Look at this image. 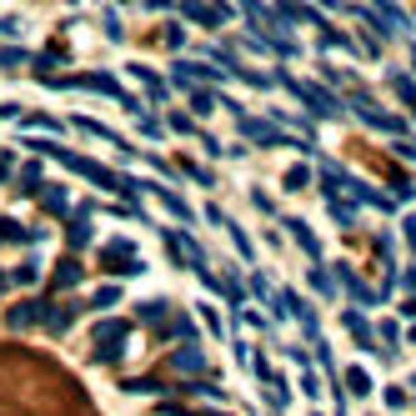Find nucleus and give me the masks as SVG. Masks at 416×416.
<instances>
[{"instance_id": "obj_1", "label": "nucleus", "mask_w": 416, "mask_h": 416, "mask_svg": "<svg viewBox=\"0 0 416 416\" xmlns=\"http://www.w3.org/2000/svg\"><path fill=\"white\" fill-rule=\"evenodd\" d=\"M126 336H131L126 321H100V331H96V362H115Z\"/></svg>"}, {"instance_id": "obj_2", "label": "nucleus", "mask_w": 416, "mask_h": 416, "mask_svg": "<svg viewBox=\"0 0 416 416\" xmlns=\"http://www.w3.org/2000/svg\"><path fill=\"white\" fill-rule=\"evenodd\" d=\"M296 86V96H301V100H311V110H321V115H336V100L321 91V86H311V81H291Z\"/></svg>"}, {"instance_id": "obj_3", "label": "nucleus", "mask_w": 416, "mask_h": 416, "mask_svg": "<svg viewBox=\"0 0 416 416\" xmlns=\"http://www.w3.org/2000/svg\"><path fill=\"white\" fill-rule=\"evenodd\" d=\"M171 362L181 366V371H201V366H206V362H201V351H196V341H191V346H181V351L171 356Z\"/></svg>"}, {"instance_id": "obj_4", "label": "nucleus", "mask_w": 416, "mask_h": 416, "mask_svg": "<svg viewBox=\"0 0 416 416\" xmlns=\"http://www.w3.org/2000/svg\"><path fill=\"white\" fill-rule=\"evenodd\" d=\"M171 251L181 256V261H196V266L206 261V256H201V246H196V241H186V236H171Z\"/></svg>"}, {"instance_id": "obj_5", "label": "nucleus", "mask_w": 416, "mask_h": 416, "mask_svg": "<svg viewBox=\"0 0 416 416\" xmlns=\"http://www.w3.org/2000/svg\"><path fill=\"white\" fill-rule=\"evenodd\" d=\"M186 21H201V25H221V21H226V11H216V6H186Z\"/></svg>"}, {"instance_id": "obj_6", "label": "nucleus", "mask_w": 416, "mask_h": 416, "mask_svg": "<svg viewBox=\"0 0 416 416\" xmlns=\"http://www.w3.org/2000/svg\"><path fill=\"white\" fill-rule=\"evenodd\" d=\"M341 286H346V291H351V296H356V301H362V306H371V301H376V296H371V291H366L362 281H356V276H351L346 266H341Z\"/></svg>"}, {"instance_id": "obj_7", "label": "nucleus", "mask_w": 416, "mask_h": 416, "mask_svg": "<svg viewBox=\"0 0 416 416\" xmlns=\"http://www.w3.org/2000/svg\"><path fill=\"white\" fill-rule=\"evenodd\" d=\"M241 131H246V136H256V141H266V146H281V136H276L266 121H241Z\"/></svg>"}, {"instance_id": "obj_8", "label": "nucleus", "mask_w": 416, "mask_h": 416, "mask_svg": "<svg viewBox=\"0 0 416 416\" xmlns=\"http://www.w3.org/2000/svg\"><path fill=\"white\" fill-rule=\"evenodd\" d=\"M71 321H76V306H55V311H45V326H50V331H66Z\"/></svg>"}, {"instance_id": "obj_9", "label": "nucleus", "mask_w": 416, "mask_h": 416, "mask_svg": "<svg viewBox=\"0 0 416 416\" xmlns=\"http://www.w3.org/2000/svg\"><path fill=\"white\" fill-rule=\"evenodd\" d=\"M346 386H351V396H366V391H371V376H366L362 366H351V371H346Z\"/></svg>"}, {"instance_id": "obj_10", "label": "nucleus", "mask_w": 416, "mask_h": 416, "mask_svg": "<svg viewBox=\"0 0 416 416\" xmlns=\"http://www.w3.org/2000/svg\"><path fill=\"white\" fill-rule=\"evenodd\" d=\"M346 326H351V336L362 341V346H371V326H366L362 316H356V311H346ZM371 351H376V346H371Z\"/></svg>"}, {"instance_id": "obj_11", "label": "nucleus", "mask_w": 416, "mask_h": 416, "mask_svg": "<svg viewBox=\"0 0 416 416\" xmlns=\"http://www.w3.org/2000/svg\"><path fill=\"white\" fill-rule=\"evenodd\" d=\"M76 281H81V266H76V261H61V266H55V286H61V291L76 286Z\"/></svg>"}, {"instance_id": "obj_12", "label": "nucleus", "mask_w": 416, "mask_h": 416, "mask_svg": "<svg viewBox=\"0 0 416 416\" xmlns=\"http://www.w3.org/2000/svg\"><path fill=\"white\" fill-rule=\"evenodd\" d=\"M286 226H291V236H296V241H301V246H306V251H311V256H316V251H321V246H316V236H311V231H306V221H286Z\"/></svg>"}, {"instance_id": "obj_13", "label": "nucleus", "mask_w": 416, "mask_h": 416, "mask_svg": "<svg viewBox=\"0 0 416 416\" xmlns=\"http://www.w3.org/2000/svg\"><path fill=\"white\" fill-rule=\"evenodd\" d=\"M286 186H291V191H306V186H311V171H306V166L286 171Z\"/></svg>"}, {"instance_id": "obj_14", "label": "nucleus", "mask_w": 416, "mask_h": 416, "mask_svg": "<svg viewBox=\"0 0 416 416\" xmlns=\"http://www.w3.org/2000/svg\"><path fill=\"white\" fill-rule=\"evenodd\" d=\"M40 316V301H25L21 311H11V326H25V321H35Z\"/></svg>"}, {"instance_id": "obj_15", "label": "nucleus", "mask_w": 416, "mask_h": 416, "mask_svg": "<svg viewBox=\"0 0 416 416\" xmlns=\"http://www.w3.org/2000/svg\"><path fill=\"white\" fill-rule=\"evenodd\" d=\"M66 241H71V246H86V241H91V226H86V221H71Z\"/></svg>"}, {"instance_id": "obj_16", "label": "nucleus", "mask_w": 416, "mask_h": 416, "mask_svg": "<svg viewBox=\"0 0 416 416\" xmlns=\"http://www.w3.org/2000/svg\"><path fill=\"white\" fill-rule=\"evenodd\" d=\"M115 301H121V291H115V286H100L91 306H100V311H105V306H115Z\"/></svg>"}, {"instance_id": "obj_17", "label": "nucleus", "mask_w": 416, "mask_h": 416, "mask_svg": "<svg viewBox=\"0 0 416 416\" xmlns=\"http://www.w3.org/2000/svg\"><path fill=\"white\" fill-rule=\"evenodd\" d=\"M131 76H136V81H146V91H151V96H161V91H166V86H161V81H156L146 66H131Z\"/></svg>"}, {"instance_id": "obj_18", "label": "nucleus", "mask_w": 416, "mask_h": 416, "mask_svg": "<svg viewBox=\"0 0 416 416\" xmlns=\"http://www.w3.org/2000/svg\"><path fill=\"white\" fill-rule=\"evenodd\" d=\"M191 105H196L201 115H211V110H216V96H211V91H196V96H191Z\"/></svg>"}, {"instance_id": "obj_19", "label": "nucleus", "mask_w": 416, "mask_h": 416, "mask_svg": "<svg viewBox=\"0 0 416 416\" xmlns=\"http://www.w3.org/2000/svg\"><path fill=\"white\" fill-rule=\"evenodd\" d=\"M331 216H336V221H341V226H351V221H356V211H351V206H346V201H331Z\"/></svg>"}, {"instance_id": "obj_20", "label": "nucleus", "mask_w": 416, "mask_h": 416, "mask_svg": "<svg viewBox=\"0 0 416 416\" xmlns=\"http://www.w3.org/2000/svg\"><path fill=\"white\" fill-rule=\"evenodd\" d=\"M141 316H146V321H161V316H166V301H146Z\"/></svg>"}, {"instance_id": "obj_21", "label": "nucleus", "mask_w": 416, "mask_h": 416, "mask_svg": "<svg viewBox=\"0 0 416 416\" xmlns=\"http://www.w3.org/2000/svg\"><path fill=\"white\" fill-rule=\"evenodd\" d=\"M45 211H66V191H45Z\"/></svg>"}, {"instance_id": "obj_22", "label": "nucleus", "mask_w": 416, "mask_h": 416, "mask_svg": "<svg viewBox=\"0 0 416 416\" xmlns=\"http://www.w3.org/2000/svg\"><path fill=\"white\" fill-rule=\"evenodd\" d=\"M391 91H396V96H406V100H411V96H416V91H411V81H406V76H391Z\"/></svg>"}, {"instance_id": "obj_23", "label": "nucleus", "mask_w": 416, "mask_h": 416, "mask_svg": "<svg viewBox=\"0 0 416 416\" xmlns=\"http://www.w3.org/2000/svg\"><path fill=\"white\" fill-rule=\"evenodd\" d=\"M35 276H40V271H35V261H25V266H21V271H16V281H21V286H30V281H35Z\"/></svg>"}, {"instance_id": "obj_24", "label": "nucleus", "mask_w": 416, "mask_h": 416, "mask_svg": "<svg viewBox=\"0 0 416 416\" xmlns=\"http://www.w3.org/2000/svg\"><path fill=\"white\" fill-rule=\"evenodd\" d=\"M406 236H411V246H416V216H411V221H406Z\"/></svg>"}, {"instance_id": "obj_25", "label": "nucleus", "mask_w": 416, "mask_h": 416, "mask_svg": "<svg viewBox=\"0 0 416 416\" xmlns=\"http://www.w3.org/2000/svg\"><path fill=\"white\" fill-rule=\"evenodd\" d=\"M411 341H416V326H411Z\"/></svg>"}, {"instance_id": "obj_26", "label": "nucleus", "mask_w": 416, "mask_h": 416, "mask_svg": "<svg viewBox=\"0 0 416 416\" xmlns=\"http://www.w3.org/2000/svg\"><path fill=\"white\" fill-rule=\"evenodd\" d=\"M206 416H221V411H206Z\"/></svg>"}]
</instances>
